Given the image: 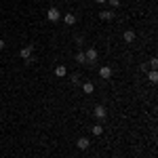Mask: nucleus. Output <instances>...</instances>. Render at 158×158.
<instances>
[{"mask_svg": "<svg viewBox=\"0 0 158 158\" xmlns=\"http://www.w3.org/2000/svg\"><path fill=\"white\" fill-rule=\"evenodd\" d=\"M47 19L53 21V23H55V21H59V19H61V11L57 9V6H51L49 11H47Z\"/></svg>", "mask_w": 158, "mask_h": 158, "instance_id": "1", "label": "nucleus"}, {"mask_svg": "<svg viewBox=\"0 0 158 158\" xmlns=\"http://www.w3.org/2000/svg\"><path fill=\"white\" fill-rule=\"evenodd\" d=\"M93 114H95V118H99V120H103V118L108 116V110H106V106H95V110H93Z\"/></svg>", "mask_w": 158, "mask_h": 158, "instance_id": "2", "label": "nucleus"}, {"mask_svg": "<svg viewBox=\"0 0 158 158\" xmlns=\"http://www.w3.org/2000/svg\"><path fill=\"white\" fill-rule=\"evenodd\" d=\"M76 146H78V150H89V148H91V139H89V137H78Z\"/></svg>", "mask_w": 158, "mask_h": 158, "instance_id": "3", "label": "nucleus"}, {"mask_svg": "<svg viewBox=\"0 0 158 158\" xmlns=\"http://www.w3.org/2000/svg\"><path fill=\"white\" fill-rule=\"evenodd\" d=\"M32 51H34V47H23V49L19 51V55H21V59L30 61V59H32Z\"/></svg>", "mask_w": 158, "mask_h": 158, "instance_id": "4", "label": "nucleus"}, {"mask_svg": "<svg viewBox=\"0 0 158 158\" xmlns=\"http://www.w3.org/2000/svg\"><path fill=\"white\" fill-rule=\"evenodd\" d=\"M112 68H110V65H103V68H101V70H99V76H101V78H103V80H110V78H112Z\"/></svg>", "mask_w": 158, "mask_h": 158, "instance_id": "5", "label": "nucleus"}, {"mask_svg": "<svg viewBox=\"0 0 158 158\" xmlns=\"http://www.w3.org/2000/svg\"><path fill=\"white\" fill-rule=\"evenodd\" d=\"M85 55H86V63H93V61L97 59V51L95 49H86Z\"/></svg>", "mask_w": 158, "mask_h": 158, "instance_id": "6", "label": "nucleus"}, {"mask_svg": "<svg viewBox=\"0 0 158 158\" xmlns=\"http://www.w3.org/2000/svg\"><path fill=\"white\" fill-rule=\"evenodd\" d=\"M122 38H124V42H129V44H131V42L135 40V32H133V30H127V32L122 34Z\"/></svg>", "mask_w": 158, "mask_h": 158, "instance_id": "7", "label": "nucleus"}, {"mask_svg": "<svg viewBox=\"0 0 158 158\" xmlns=\"http://www.w3.org/2000/svg\"><path fill=\"white\" fill-rule=\"evenodd\" d=\"M63 21H65L68 25H74V23H76V15H74V13H68V15H63Z\"/></svg>", "mask_w": 158, "mask_h": 158, "instance_id": "8", "label": "nucleus"}, {"mask_svg": "<svg viewBox=\"0 0 158 158\" xmlns=\"http://www.w3.org/2000/svg\"><path fill=\"white\" fill-rule=\"evenodd\" d=\"M99 17H101L103 21H112V19H114V13H112V11H101V13H99Z\"/></svg>", "mask_w": 158, "mask_h": 158, "instance_id": "9", "label": "nucleus"}, {"mask_svg": "<svg viewBox=\"0 0 158 158\" xmlns=\"http://www.w3.org/2000/svg\"><path fill=\"white\" fill-rule=\"evenodd\" d=\"M65 74H68V70H65V65H57V68H55V76H59V78H63Z\"/></svg>", "mask_w": 158, "mask_h": 158, "instance_id": "10", "label": "nucleus"}, {"mask_svg": "<svg viewBox=\"0 0 158 158\" xmlns=\"http://www.w3.org/2000/svg\"><path fill=\"white\" fill-rule=\"evenodd\" d=\"M82 91H85L86 95H91V93L95 91V86H93V82H85V85H82Z\"/></svg>", "mask_w": 158, "mask_h": 158, "instance_id": "11", "label": "nucleus"}, {"mask_svg": "<svg viewBox=\"0 0 158 158\" xmlns=\"http://www.w3.org/2000/svg\"><path fill=\"white\" fill-rule=\"evenodd\" d=\"M76 63H86V55L82 53V51L76 53Z\"/></svg>", "mask_w": 158, "mask_h": 158, "instance_id": "12", "label": "nucleus"}, {"mask_svg": "<svg viewBox=\"0 0 158 158\" xmlns=\"http://www.w3.org/2000/svg\"><path fill=\"white\" fill-rule=\"evenodd\" d=\"M101 133H103V127H101V124H95V127H93V135H95V137H99Z\"/></svg>", "mask_w": 158, "mask_h": 158, "instance_id": "13", "label": "nucleus"}, {"mask_svg": "<svg viewBox=\"0 0 158 158\" xmlns=\"http://www.w3.org/2000/svg\"><path fill=\"white\" fill-rule=\"evenodd\" d=\"M148 80H150V82H156V80H158V74H156V70H152V72L148 74Z\"/></svg>", "mask_w": 158, "mask_h": 158, "instance_id": "14", "label": "nucleus"}, {"mask_svg": "<svg viewBox=\"0 0 158 158\" xmlns=\"http://www.w3.org/2000/svg\"><path fill=\"white\" fill-rule=\"evenodd\" d=\"M108 4L112 9H118V6H120V0H108Z\"/></svg>", "mask_w": 158, "mask_h": 158, "instance_id": "15", "label": "nucleus"}, {"mask_svg": "<svg viewBox=\"0 0 158 158\" xmlns=\"http://www.w3.org/2000/svg\"><path fill=\"white\" fill-rule=\"evenodd\" d=\"M80 82V78H78V74H72V85H78Z\"/></svg>", "mask_w": 158, "mask_h": 158, "instance_id": "16", "label": "nucleus"}, {"mask_svg": "<svg viewBox=\"0 0 158 158\" xmlns=\"http://www.w3.org/2000/svg\"><path fill=\"white\" fill-rule=\"evenodd\" d=\"M150 65H152V68H156V65H158V59H156V57H152V59H150Z\"/></svg>", "mask_w": 158, "mask_h": 158, "instance_id": "17", "label": "nucleus"}, {"mask_svg": "<svg viewBox=\"0 0 158 158\" xmlns=\"http://www.w3.org/2000/svg\"><path fill=\"white\" fill-rule=\"evenodd\" d=\"M4 49V40H2V38H0V51Z\"/></svg>", "mask_w": 158, "mask_h": 158, "instance_id": "18", "label": "nucleus"}, {"mask_svg": "<svg viewBox=\"0 0 158 158\" xmlns=\"http://www.w3.org/2000/svg\"><path fill=\"white\" fill-rule=\"evenodd\" d=\"M95 2H99V4H103V2H108V0H95Z\"/></svg>", "mask_w": 158, "mask_h": 158, "instance_id": "19", "label": "nucleus"}]
</instances>
